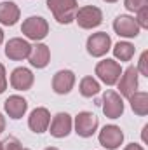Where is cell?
I'll list each match as a JSON object with an SVG mask.
<instances>
[{
    "mask_svg": "<svg viewBox=\"0 0 148 150\" xmlns=\"http://www.w3.org/2000/svg\"><path fill=\"white\" fill-rule=\"evenodd\" d=\"M4 131H5V117L0 113V134H2Z\"/></svg>",
    "mask_w": 148,
    "mask_h": 150,
    "instance_id": "obj_28",
    "label": "cell"
},
{
    "mask_svg": "<svg viewBox=\"0 0 148 150\" xmlns=\"http://www.w3.org/2000/svg\"><path fill=\"white\" fill-rule=\"evenodd\" d=\"M99 91H101V87H99V82H98L96 79H92V77H84V79L80 80V94H82L84 98H92V96H96Z\"/></svg>",
    "mask_w": 148,
    "mask_h": 150,
    "instance_id": "obj_20",
    "label": "cell"
},
{
    "mask_svg": "<svg viewBox=\"0 0 148 150\" xmlns=\"http://www.w3.org/2000/svg\"><path fill=\"white\" fill-rule=\"evenodd\" d=\"M124 5L131 12H138L141 9L148 7V0H124Z\"/></svg>",
    "mask_w": 148,
    "mask_h": 150,
    "instance_id": "obj_22",
    "label": "cell"
},
{
    "mask_svg": "<svg viewBox=\"0 0 148 150\" xmlns=\"http://www.w3.org/2000/svg\"><path fill=\"white\" fill-rule=\"evenodd\" d=\"M7 89V75H5V67L0 63V94Z\"/></svg>",
    "mask_w": 148,
    "mask_h": 150,
    "instance_id": "obj_26",
    "label": "cell"
},
{
    "mask_svg": "<svg viewBox=\"0 0 148 150\" xmlns=\"http://www.w3.org/2000/svg\"><path fill=\"white\" fill-rule=\"evenodd\" d=\"M118 91L124 98H129L138 89V70L136 67H127L118 79Z\"/></svg>",
    "mask_w": 148,
    "mask_h": 150,
    "instance_id": "obj_12",
    "label": "cell"
},
{
    "mask_svg": "<svg viewBox=\"0 0 148 150\" xmlns=\"http://www.w3.org/2000/svg\"><path fill=\"white\" fill-rule=\"evenodd\" d=\"M85 47H87V52H89L92 58H101V56H105V54L111 49V38L106 32L92 33L91 37L87 38Z\"/></svg>",
    "mask_w": 148,
    "mask_h": 150,
    "instance_id": "obj_6",
    "label": "cell"
},
{
    "mask_svg": "<svg viewBox=\"0 0 148 150\" xmlns=\"http://www.w3.org/2000/svg\"><path fill=\"white\" fill-rule=\"evenodd\" d=\"M72 126H73L72 117L66 112H59L52 117V120L49 124V133L54 138H66L72 133Z\"/></svg>",
    "mask_w": 148,
    "mask_h": 150,
    "instance_id": "obj_10",
    "label": "cell"
},
{
    "mask_svg": "<svg viewBox=\"0 0 148 150\" xmlns=\"http://www.w3.org/2000/svg\"><path fill=\"white\" fill-rule=\"evenodd\" d=\"M136 70L141 75H147L148 77V51H143L141 52V58H140V63H138Z\"/></svg>",
    "mask_w": 148,
    "mask_h": 150,
    "instance_id": "obj_24",
    "label": "cell"
},
{
    "mask_svg": "<svg viewBox=\"0 0 148 150\" xmlns=\"http://www.w3.org/2000/svg\"><path fill=\"white\" fill-rule=\"evenodd\" d=\"M4 108H5V113H7L11 119L18 120V119H21V117L26 113V110H28V101H26L23 96L12 94V96H9V98L5 100Z\"/></svg>",
    "mask_w": 148,
    "mask_h": 150,
    "instance_id": "obj_16",
    "label": "cell"
},
{
    "mask_svg": "<svg viewBox=\"0 0 148 150\" xmlns=\"http://www.w3.org/2000/svg\"><path fill=\"white\" fill-rule=\"evenodd\" d=\"M2 42H4V32H2V28H0V45H2Z\"/></svg>",
    "mask_w": 148,
    "mask_h": 150,
    "instance_id": "obj_29",
    "label": "cell"
},
{
    "mask_svg": "<svg viewBox=\"0 0 148 150\" xmlns=\"http://www.w3.org/2000/svg\"><path fill=\"white\" fill-rule=\"evenodd\" d=\"M113 30L118 37H125V38H134L140 35V26L136 23L134 18L127 16V14H120L115 18L113 21Z\"/></svg>",
    "mask_w": 148,
    "mask_h": 150,
    "instance_id": "obj_9",
    "label": "cell"
},
{
    "mask_svg": "<svg viewBox=\"0 0 148 150\" xmlns=\"http://www.w3.org/2000/svg\"><path fill=\"white\" fill-rule=\"evenodd\" d=\"M28 59H30L32 67H35V68H45L49 65V59H51V51H49V47L45 44H35V45H32Z\"/></svg>",
    "mask_w": 148,
    "mask_h": 150,
    "instance_id": "obj_17",
    "label": "cell"
},
{
    "mask_svg": "<svg viewBox=\"0 0 148 150\" xmlns=\"http://www.w3.org/2000/svg\"><path fill=\"white\" fill-rule=\"evenodd\" d=\"M49 124H51V113L44 107H37L33 112L30 113V117H28V126L37 134L45 133L49 129Z\"/></svg>",
    "mask_w": 148,
    "mask_h": 150,
    "instance_id": "obj_15",
    "label": "cell"
},
{
    "mask_svg": "<svg viewBox=\"0 0 148 150\" xmlns=\"http://www.w3.org/2000/svg\"><path fill=\"white\" fill-rule=\"evenodd\" d=\"M124 142V133L118 126L108 124L99 131V143L106 150H117Z\"/></svg>",
    "mask_w": 148,
    "mask_h": 150,
    "instance_id": "obj_8",
    "label": "cell"
},
{
    "mask_svg": "<svg viewBox=\"0 0 148 150\" xmlns=\"http://www.w3.org/2000/svg\"><path fill=\"white\" fill-rule=\"evenodd\" d=\"M23 150H30V149H23Z\"/></svg>",
    "mask_w": 148,
    "mask_h": 150,
    "instance_id": "obj_33",
    "label": "cell"
},
{
    "mask_svg": "<svg viewBox=\"0 0 148 150\" xmlns=\"http://www.w3.org/2000/svg\"><path fill=\"white\" fill-rule=\"evenodd\" d=\"M44 150H59V149H56V147H47V149H44Z\"/></svg>",
    "mask_w": 148,
    "mask_h": 150,
    "instance_id": "obj_30",
    "label": "cell"
},
{
    "mask_svg": "<svg viewBox=\"0 0 148 150\" xmlns=\"http://www.w3.org/2000/svg\"><path fill=\"white\" fill-rule=\"evenodd\" d=\"M75 86V74L72 70H59L52 77V91L56 94H68Z\"/></svg>",
    "mask_w": 148,
    "mask_h": 150,
    "instance_id": "obj_13",
    "label": "cell"
},
{
    "mask_svg": "<svg viewBox=\"0 0 148 150\" xmlns=\"http://www.w3.org/2000/svg\"><path fill=\"white\" fill-rule=\"evenodd\" d=\"M134 51L136 49H134V45L131 42H118L113 47V56L117 59H120V61H129L134 56Z\"/></svg>",
    "mask_w": 148,
    "mask_h": 150,
    "instance_id": "obj_21",
    "label": "cell"
},
{
    "mask_svg": "<svg viewBox=\"0 0 148 150\" xmlns=\"http://www.w3.org/2000/svg\"><path fill=\"white\" fill-rule=\"evenodd\" d=\"M127 100H129L131 108H132V112L136 113V115L145 117L148 113V93H145V91H136Z\"/></svg>",
    "mask_w": 148,
    "mask_h": 150,
    "instance_id": "obj_19",
    "label": "cell"
},
{
    "mask_svg": "<svg viewBox=\"0 0 148 150\" xmlns=\"http://www.w3.org/2000/svg\"><path fill=\"white\" fill-rule=\"evenodd\" d=\"M98 117L91 112H80L75 117V133L82 138H89L96 133L98 129Z\"/></svg>",
    "mask_w": 148,
    "mask_h": 150,
    "instance_id": "obj_7",
    "label": "cell"
},
{
    "mask_svg": "<svg viewBox=\"0 0 148 150\" xmlns=\"http://www.w3.org/2000/svg\"><path fill=\"white\" fill-rule=\"evenodd\" d=\"M101 108H103V113L108 119H118L124 113L122 96L118 93L111 91V89H106L103 93V98H101Z\"/></svg>",
    "mask_w": 148,
    "mask_h": 150,
    "instance_id": "obj_5",
    "label": "cell"
},
{
    "mask_svg": "<svg viewBox=\"0 0 148 150\" xmlns=\"http://www.w3.org/2000/svg\"><path fill=\"white\" fill-rule=\"evenodd\" d=\"M136 14H138V16H136V23H138V26H140V28H148V7L141 9V11H138Z\"/></svg>",
    "mask_w": 148,
    "mask_h": 150,
    "instance_id": "obj_25",
    "label": "cell"
},
{
    "mask_svg": "<svg viewBox=\"0 0 148 150\" xmlns=\"http://www.w3.org/2000/svg\"><path fill=\"white\" fill-rule=\"evenodd\" d=\"M75 21L78 23L80 28H84V30H92V28H96V26H99V25L103 23V12H101L99 7L84 5V7L77 9Z\"/></svg>",
    "mask_w": 148,
    "mask_h": 150,
    "instance_id": "obj_2",
    "label": "cell"
},
{
    "mask_svg": "<svg viewBox=\"0 0 148 150\" xmlns=\"http://www.w3.org/2000/svg\"><path fill=\"white\" fill-rule=\"evenodd\" d=\"M96 75L101 82H105L106 86H113L118 82L120 75H122V68H120V63L115 61V59H103L96 65Z\"/></svg>",
    "mask_w": 148,
    "mask_h": 150,
    "instance_id": "obj_4",
    "label": "cell"
},
{
    "mask_svg": "<svg viewBox=\"0 0 148 150\" xmlns=\"http://www.w3.org/2000/svg\"><path fill=\"white\" fill-rule=\"evenodd\" d=\"M105 2H108V4H115V2H118V0H105Z\"/></svg>",
    "mask_w": 148,
    "mask_h": 150,
    "instance_id": "obj_31",
    "label": "cell"
},
{
    "mask_svg": "<svg viewBox=\"0 0 148 150\" xmlns=\"http://www.w3.org/2000/svg\"><path fill=\"white\" fill-rule=\"evenodd\" d=\"M21 16L19 7L14 2H2L0 4V25L4 26H14Z\"/></svg>",
    "mask_w": 148,
    "mask_h": 150,
    "instance_id": "obj_18",
    "label": "cell"
},
{
    "mask_svg": "<svg viewBox=\"0 0 148 150\" xmlns=\"http://www.w3.org/2000/svg\"><path fill=\"white\" fill-rule=\"evenodd\" d=\"M33 82H35V77L32 74V70H28L25 67H18L11 74V86L16 91H28V89H32Z\"/></svg>",
    "mask_w": 148,
    "mask_h": 150,
    "instance_id": "obj_14",
    "label": "cell"
},
{
    "mask_svg": "<svg viewBox=\"0 0 148 150\" xmlns=\"http://www.w3.org/2000/svg\"><path fill=\"white\" fill-rule=\"evenodd\" d=\"M0 150H2V142H0Z\"/></svg>",
    "mask_w": 148,
    "mask_h": 150,
    "instance_id": "obj_32",
    "label": "cell"
},
{
    "mask_svg": "<svg viewBox=\"0 0 148 150\" xmlns=\"http://www.w3.org/2000/svg\"><path fill=\"white\" fill-rule=\"evenodd\" d=\"M32 51V45L30 42H26L25 38H11L7 44H5V56L12 61H21V59H26L28 54Z\"/></svg>",
    "mask_w": 148,
    "mask_h": 150,
    "instance_id": "obj_11",
    "label": "cell"
},
{
    "mask_svg": "<svg viewBox=\"0 0 148 150\" xmlns=\"http://www.w3.org/2000/svg\"><path fill=\"white\" fill-rule=\"evenodd\" d=\"M124 150H145V149H143L141 145H138V143H129Z\"/></svg>",
    "mask_w": 148,
    "mask_h": 150,
    "instance_id": "obj_27",
    "label": "cell"
},
{
    "mask_svg": "<svg viewBox=\"0 0 148 150\" xmlns=\"http://www.w3.org/2000/svg\"><path fill=\"white\" fill-rule=\"evenodd\" d=\"M21 32H23V35L26 38L38 42V40L47 37V33H49V23L44 18H40V16H30L28 19L23 21Z\"/></svg>",
    "mask_w": 148,
    "mask_h": 150,
    "instance_id": "obj_3",
    "label": "cell"
},
{
    "mask_svg": "<svg viewBox=\"0 0 148 150\" xmlns=\"http://www.w3.org/2000/svg\"><path fill=\"white\" fill-rule=\"evenodd\" d=\"M2 150H23V145L16 136H7L2 142Z\"/></svg>",
    "mask_w": 148,
    "mask_h": 150,
    "instance_id": "obj_23",
    "label": "cell"
},
{
    "mask_svg": "<svg viewBox=\"0 0 148 150\" xmlns=\"http://www.w3.org/2000/svg\"><path fill=\"white\" fill-rule=\"evenodd\" d=\"M47 7L59 25H70L75 21L78 4L77 0H47Z\"/></svg>",
    "mask_w": 148,
    "mask_h": 150,
    "instance_id": "obj_1",
    "label": "cell"
}]
</instances>
